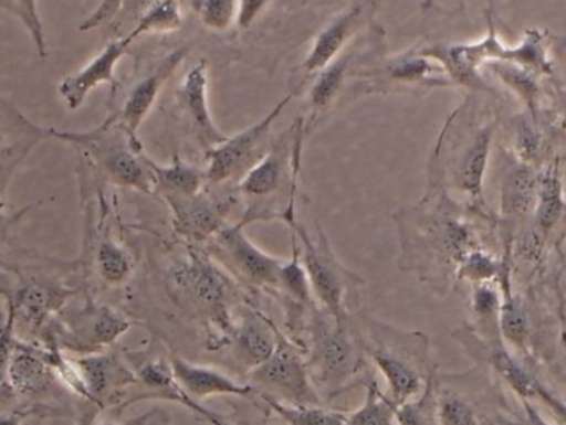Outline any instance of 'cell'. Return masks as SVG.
<instances>
[{
    "label": "cell",
    "mask_w": 566,
    "mask_h": 425,
    "mask_svg": "<svg viewBox=\"0 0 566 425\" xmlns=\"http://www.w3.org/2000/svg\"><path fill=\"white\" fill-rule=\"evenodd\" d=\"M494 135L495 123H488L475 129L472 135L465 136L454 149L438 146L434 152V156L449 155V161H446L448 169H444L449 174V181L459 192L474 202L482 201Z\"/></svg>",
    "instance_id": "15"
},
{
    "label": "cell",
    "mask_w": 566,
    "mask_h": 425,
    "mask_svg": "<svg viewBox=\"0 0 566 425\" xmlns=\"http://www.w3.org/2000/svg\"><path fill=\"white\" fill-rule=\"evenodd\" d=\"M208 62L199 60L185 73L176 89L179 108L191 128L192 136L206 152L228 139V135H224L212 119L208 103Z\"/></svg>",
    "instance_id": "17"
},
{
    "label": "cell",
    "mask_w": 566,
    "mask_h": 425,
    "mask_svg": "<svg viewBox=\"0 0 566 425\" xmlns=\"http://www.w3.org/2000/svg\"><path fill=\"white\" fill-rule=\"evenodd\" d=\"M502 294L491 284L474 285L471 294V314L475 328L472 333L488 348L505 347L501 334Z\"/></svg>",
    "instance_id": "27"
},
{
    "label": "cell",
    "mask_w": 566,
    "mask_h": 425,
    "mask_svg": "<svg viewBox=\"0 0 566 425\" xmlns=\"http://www.w3.org/2000/svg\"><path fill=\"white\" fill-rule=\"evenodd\" d=\"M7 380L10 381V386L23 396L46 393L56 380L52 353H42L35 348L17 343Z\"/></svg>",
    "instance_id": "25"
},
{
    "label": "cell",
    "mask_w": 566,
    "mask_h": 425,
    "mask_svg": "<svg viewBox=\"0 0 566 425\" xmlns=\"http://www.w3.org/2000/svg\"><path fill=\"white\" fill-rule=\"evenodd\" d=\"M366 400L363 406L349 414L346 425H398L395 403L381 393L375 380L365 384Z\"/></svg>",
    "instance_id": "37"
},
{
    "label": "cell",
    "mask_w": 566,
    "mask_h": 425,
    "mask_svg": "<svg viewBox=\"0 0 566 425\" xmlns=\"http://www.w3.org/2000/svg\"><path fill=\"white\" fill-rule=\"evenodd\" d=\"M171 211L172 229L182 242L205 247L228 225V215L238 195L218 198L208 191L195 195H165Z\"/></svg>",
    "instance_id": "14"
},
{
    "label": "cell",
    "mask_w": 566,
    "mask_h": 425,
    "mask_svg": "<svg viewBox=\"0 0 566 425\" xmlns=\"http://www.w3.org/2000/svg\"><path fill=\"white\" fill-rule=\"evenodd\" d=\"M538 148H541V136H538L537 129L527 119H522L517 125V131H515V152H517L518 161L531 164L537 158Z\"/></svg>",
    "instance_id": "42"
},
{
    "label": "cell",
    "mask_w": 566,
    "mask_h": 425,
    "mask_svg": "<svg viewBox=\"0 0 566 425\" xmlns=\"http://www.w3.org/2000/svg\"><path fill=\"white\" fill-rule=\"evenodd\" d=\"M505 264L484 248L469 251L455 267V280L474 285L491 284L504 274Z\"/></svg>",
    "instance_id": "36"
},
{
    "label": "cell",
    "mask_w": 566,
    "mask_h": 425,
    "mask_svg": "<svg viewBox=\"0 0 566 425\" xmlns=\"http://www.w3.org/2000/svg\"><path fill=\"white\" fill-rule=\"evenodd\" d=\"M395 222L401 244L399 267L431 285H438L439 270L455 274L461 258L478 247L471 227L446 198L428 194L418 205L399 209Z\"/></svg>",
    "instance_id": "2"
},
{
    "label": "cell",
    "mask_w": 566,
    "mask_h": 425,
    "mask_svg": "<svg viewBox=\"0 0 566 425\" xmlns=\"http://www.w3.org/2000/svg\"><path fill=\"white\" fill-rule=\"evenodd\" d=\"M69 288L52 281L33 280L23 284L15 297H10L15 308V323H27L32 330H40L55 311L65 308L70 295Z\"/></svg>",
    "instance_id": "24"
},
{
    "label": "cell",
    "mask_w": 566,
    "mask_h": 425,
    "mask_svg": "<svg viewBox=\"0 0 566 425\" xmlns=\"http://www.w3.org/2000/svg\"><path fill=\"white\" fill-rule=\"evenodd\" d=\"M293 93L286 95L261 121L244 131L228 136L224 142L206 152V181L208 185H222L241 181L242 176L268 152V138L279 116L292 102Z\"/></svg>",
    "instance_id": "11"
},
{
    "label": "cell",
    "mask_w": 566,
    "mask_h": 425,
    "mask_svg": "<svg viewBox=\"0 0 566 425\" xmlns=\"http://www.w3.org/2000/svg\"><path fill=\"white\" fill-rule=\"evenodd\" d=\"M70 361L78 381L76 394L80 397L98 410L113 406L122 410L126 396L136 384L135 370L126 358L102 351Z\"/></svg>",
    "instance_id": "13"
},
{
    "label": "cell",
    "mask_w": 566,
    "mask_h": 425,
    "mask_svg": "<svg viewBox=\"0 0 566 425\" xmlns=\"http://www.w3.org/2000/svg\"><path fill=\"white\" fill-rule=\"evenodd\" d=\"M290 231L298 238L300 257L316 307L338 318L358 314L365 278L339 261L319 225H316L315 238L310 237L308 231L298 222L290 225Z\"/></svg>",
    "instance_id": "7"
},
{
    "label": "cell",
    "mask_w": 566,
    "mask_h": 425,
    "mask_svg": "<svg viewBox=\"0 0 566 425\" xmlns=\"http://www.w3.org/2000/svg\"><path fill=\"white\" fill-rule=\"evenodd\" d=\"M305 361L310 380L325 404L373 380L356 314L338 318L315 307Z\"/></svg>",
    "instance_id": "3"
},
{
    "label": "cell",
    "mask_w": 566,
    "mask_h": 425,
    "mask_svg": "<svg viewBox=\"0 0 566 425\" xmlns=\"http://www.w3.org/2000/svg\"><path fill=\"white\" fill-rule=\"evenodd\" d=\"M182 26L179 0H151L143 10L135 29L128 33L133 40L148 33H171Z\"/></svg>",
    "instance_id": "33"
},
{
    "label": "cell",
    "mask_w": 566,
    "mask_h": 425,
    "mask_svg": "<svg viewBox=\"0 0 566 425\" xmlns=\"http://www.w3.org/2000/svg\"><path fill=\"white\" fill-rule=\"evenodd\" d=\"M436 401L439 425H482L474 403L461 391L448 386L436 373Z\"/></svg>",
    "instance_id": "32"
},
{
    "label": "cell",
    "mask_w": 566,
    "mask_h": 425,
    "mask_svg": "<svg viewBox=\"0 0 566 425\" xmlns=\"http://www.w3.org/2000/svg\"><path fill=\"white\" fill-rule=\"evenodd\" d=\"M361 46H353V49H345L329 65L319 70L315 75L312 88H310V105H312V116L310 123L316 125V119L325 115L326 109L332 108L333 103L338 98L339 93L345 88L348 83L349 76H358L359 70L363 68V62L371 56V50L375 46L369 43L366 52H363ZM305 125V129L306 126Z\"/></svg>",
    "instance_id": "21"
},
{
    "label": "cell",
    "mask_w": 566,
    "mask_h": 425,
    "mask_svg": "<svg viewBox=\"0 0 566 425\" xmlns=\"http://www.w3.org/2000/svg\"><path fill=\"white\" fill-rule=\"evenodd\" d=\"M133 42L135 40L129 35L112 40L83 68L65 76L60 82V96H62L63 102L66 103L70 109H78L85 103V99L88 98L90 93L96 86L103 85V83H108V85L113 86V89L116 88V85H118L115 76L116 66L122 62V59L128 55L129 46L133 45Z\"/></svg>",
    "instance_id": "19"
},
{
    "label": "cell",
    "mask_w": 566,
    "mask_h": 425,
    "mask_svg": "<svg viewBox=\"0 0 566 425\" xmlns=\"http://www.w3.org/2000/svg\"><path fill=\"white\" fill-rule=\"evenodd\" d=\"M0 6L6 7L9 12L15 13L22 20L23 26L29 30L36 53L45 59L46 42L42 20H40L39 0H0Z\"/></svg>",
    "instance_id": "40"
},
{
    "label": "cell",
    "mask_w": 566,
    "mask_h": 425,
    "mask_svg": "<svg viewBox=\"0 0 566 425\" xmlns=\"http://www.w3.org/2000/svg\"><path fill=\"white\" fill-rule=\"evenodd\" d=\"M535 400L541 401L552 414H554L555 419L558 421V424L566 425V403L562 401L560 397L555 396L552 391H548L547 387L542 386V383L537 384V391H535Z\"/></svg>",
    "instance_id": "45"
},
{
    "label": "cell",
    "mask_w": 566,
    "mask_h": 425,
    "mask_svg": "<svg viewBox=\"0 0 566 425\" xmlns=\"http://www.w3.org/2000/svg\"><path fill=\"white\" fill-rule=\"evenodd\" d=\"M502 284V305H501V334L505 344L514 350L525 353L528 348V337H531V327L528 318L522 308L521 301L512 294L511 284H509L507 267L501 275Z\"/></svg>",
    "instance_id": "30"
},
{
    "label": "cell",
    "mask_w": 566,
    "mask_h": 425,
    "mask_svg": "<svg viewBox=\"0 0 566 425\" xmlns=\"http://www.w3.org/2000/svg\"><path fill=\"white\" fill-rule=\"evenodd\" d=\"M126 0H102L99 6L93 10V13H90V15L80 23L78 29L82 30V32H86V30L98 29V26L106 25V23L115 20V17L122 12Z\"/></svg>",
    "instance_id": "43"
},
{
    "label": "cell",
    "mask_w": 566,
    "mask_h": 425,
    "mask_svg": "<svg viewBox=\"0 0 566 425\" xmlns=\"http://www.w3.org/2000/svg\"><path fill=\"white\" fill-rule=\"evenodd\" d=\"M133 325L122 311L88 298L82 307L66 311L63 308L55 341L80 357L102 353L128 333Z\"/></svg>",
    "instance_id": "10"
},
{
    "label": "cell",
    "mask_w": 566,
    "mask_h": 425,
    "mask_svg": "<svg viewBox=\"0 0 566 425\" xmlns=\"http://www.w3.org/2000/svg\"><path fill=\"white\" fill-rule=\"evenodd\" d=\"M376 0H359L336 15L322 32L316 35L308 55L300 68L306 75H316L319 70L333 62L343 50L348 49L349 42L358 35L366 22H371Z\"/></svg>",
    "instance_id": "18"
},
{
    "label": "cell",
    "mask_w": 566,
    "mask_h": 425,
    "mask_svg": "<svg viewBox=\"0 0 566 425\" xmlns=\"http://www.w3.org/2000/svg\"><path fill=\"white\" fill-rule=\"evenodd\" d=\"M285 425H346L348 413L326 406H286L272 400H259Z\"/></svg>",
    "instance_id": "34"
},
{
    "label": "cell",
    "mask_w": 566,
    "mask_h": 425,
    "mask_svg": "<svg viewBox=\"0 0 566 425\" xmlns=\"http://www.w3.org/2000/svg\"><path fill=\"white\" fill-rule=\"evenodd\" d=\"M0 425H20L19 419L15 416H2L0 417Z\"/></svg>",
    "instance_id": "48"
},
{
    "label": "cell",
    "mask_w": 566,
    "mask_h": 425,
    "mask_svg": "<svg viewBox=\"0 0 566 425\" xmlns=\"http://www.w3.org/2000/svg\"><path fill=\"white\" fill-rule=\"evenodd\" d=\"M363 348L388 384L395 406L422 393L438 366L432 364L429 338L421 331L401 330L375 320L361 310L356 314Z\"/></svg>",
    "instance_id": "5"
},
{
    "label": "cell",
    "mask_w": 566,
    "mask_h": 425,
    "mask_svg": "<svg viewBox=\"0 0 566 425\" xmlns=\"http://www.w3.org/2000/svg\"><path fill=\"white\" fill-rule=\"evenodd\" d=\"M224 425H229V423H226ZM283 425H285V424H283Z\"/></svg>",
    "instance_id": "49"
},
{
    "label": "cell",
    "mask_w": 566,
    "mask_h": 425,
    "mask_svg": "<svg viewBox=\"0 0 566 425\" xmlns=\"http://www.w3.org/2000/svg\"><path fill=\"white\" fill-rule=\"evenodd\" d=\"M306 129L303 119L277 141L242 176L238 194L245 202L241 227L252 222L282 221L286 225L296 222V194H298L300 164Z\"/></svg>",
    "instance_id": "4"
},
{
    "label": "cell",
    "mask_w": 566,
    "mask_h": 425,
    "mask_svg": "<svg viewBox=\"0 0 566 425\" xmlns=\"http://www.w3.org/2000/svg\"><path fill=\"white\" fill-rule=\"evenodd\" d=\"M92 254L93 267L106 287H122L132 280L136 267L135 257L128 247L113 235L105 211L93 238Z\"/></svg>",
    "instance_id": "23"
},
{
    "label": "cell",
    "mask_w": 566,
    "mask_h": 425,
    "mask_svg": "<svg viewBox=\"0 0 566 425\" xmlns=\"http://www.w3.org/2000/svg\"><path fill=\"white\" fill-rule=\"evenodd\" d=\"M188 53L189 49H186V46L172 50L153 68L149 75H146L145 78L139 79L133 86L132 92L128 93L125 103H123V108L119 109L118 115H115L133 136H138L139 126L148 118L149 111L158 102L166 83L171 79L176 70L185 62Z\"/></svg>",
    "instance_id": "20"
},
{
    "label": "cell",
    "mask_w": 566,
    "mask_h": 425,
    "mask_svg": "<svg viewBox=\"0 0 566 425\" xmlns=\"http://www.w3.org/2000/svg\"><path fill=\"white\" fill-rule=\"evenodd\" d=\"M489 70L511 88L515 95L524 103L532 119H537L538 108H541L542 88L538 83V75L531 70L522 68L515 63L494 62L489 63Z\"/></svg>",
    "instance_id": "31"
},
{
    "label": "cell",
    "mask_w": 566,
    "mask_h": 425,
    "mask_svg": "<svg viewBox=\"0 0 566 425\" xmlns=\"http://www.w3.org/2000/svg\"><path fill=\"white\" fill-rule=\"evenodd\" d=\"M98 425H169V416L166 411L151 410L139 414V416L133 417V419L123 421V423L109 421V423H102Z\"/></svg>",
    "instance_id": "46"
},
{
    "label": "cell",
    "mask_w": 566,
    "mask_h": 425,
    "mask_svg": "<svg viewBox=\"0 0 566 425\" xmlns=\"http://www.w3.org/2000/svg\"><path fill=\"white\" fill-rule=\"evenodd\" d=\"M15 308L12 301L7 304V317L0 327V387L6 383L9 378L10 364H12L13 353H15L17 337H15Z\"/></svg>",
    "instance_id": "41"
},
{
    "label": "cell",
    "mask_w": 566,
    "mask_h": 425,
    "mask_svg": "<svg viewBox=\"0 0 566 425\" xmlns=\"http://www.w3.org/2000/svg\"><path fill=\"white\" fill-rule=\"evenodd\" d=\"M195 9L212 32H226L238 22L239 0H195Z\"/></svg>",
    "instance_id": "39"
},
{
    "label": "cell",
    "mask_w": 566,
    "mask_h": 425,
    "mask_svg": "<svg viewBox=\"0 0 566 425\" xmlns=\"http://www.w3.org/2000/svg\"><path fill=\"white\" fill-rule=\"evenodd\" d=\"M271 0H239L238 26L241 30L251 29L259 17L268 9Z\"/></svg>",
    "instance_id": "44"
},
{
    "label": "cell",
    "mask_w": 566,
    "mask_h": 425,
    "mask_svg": "<svg viewBox=\"0 0 566 425\" xmlns=\"http://www.w3.org/2000/svg\"><path fill=\"white\" fill-rule=\"evenodd\" d=\"M171 255L163 275L166 297L179 315L205 333L206 351H221L231 343L239 308L258 304L202 245L186 244Z\"/></svg>",
    "instance_id": "1"
},
{
    "label": "cell",
    "mask_w": 566,
    "mask_h": 425,
    "mask_svg": "<svg viewBox=\"0 0 566 425\" xmlns=\"http://www.w3.org/2000/svg\"><path fill=\"white\" fill-rule=\"evenodd\" d=\"M538 176L531 164L517 161L502 179L501 212L505 219L525 217L534 212L537 201Z\"/></svg>",
    "instance_id": "26"
},
{
    "label": "cell",
    "mask_w": 566,
    "mask_h": 425,
    "mask_svg": "<svg viewBox=\"0 0 566 425\" xmlns=\"http://www.w3.org/2000/svg\"><path fill=\"white\" fill-rule=\"evenodd\" d=\"M522 406H524V421L514 425H554L548 423L541 413H538L537 407L532 404V401L521 400Z\"/></svg>",
    "instance_id": "47"
},
{
    "label": "cell",
    "mask_w": 566,
    "mask_h": 425,
    "mask_svg": "<svg viewBox=\"0 0 566 425\" xmlns=\"http://www.w3.org/2000/svg\"><path fill=\"white\" fill-rule=\"evenodd\" d=\"M171 368L179 386L195 403L201 404L214 396L254 397L249 384L238 383L218 368L195 364L181 357L171 358Z\"/></svg>",
    "instance_id": "22"
},
{
    "label": "cell",
    "mask_w": 566,
    "mask_h": 425,
    "mask_svg": "<svg viewBox=\"0 0 566 425\" xmlns=\"http://www.w3.org/2000/svg\"><path fill=\"white\" fill-rule=\"evenodd\" d=\"M50 138L65 141L88 159L106 181L123 189L155 194V179L149 168V156L138 136H133L116 116L88 131H60L50 128Z\"/></svg>",
    "instance_id": "6"
},
{
    "label": "cell",
    "mask_w": 566,
    "mask_h": 425,
    "mask_svg": "<svg viewBox=\"0 0 566 425\" xmlns=\"http://www.w3.org/2000/svg\"><path fill=\"white\" fill-rule=\"evenodd\" d=\"M205 248L252 297L277 294L282 258L259 248L241 225H226Z\"/></svg>",
    "instance_id": "8"
},
{
    "label": "cell",
    "mask_w": 566,
    "mask_h": 425,
    "mask_svg": "<svg viewBox=\"0 0 566 425\" xmlns=\"http://www.w3.org/2000/svg\"><path fill=\"white\" fill-rule=\"evenodd\" d=\"M564 182L558 162H552L544 174L538 176L537 201H535V225L541 235L548 237L565 214Z\"/></svg>",
    "instance_id": "29"
},
{
    "label": "cell",
    "mask_w": 566,
    "mask_h": 425,
    "mask_svg": "<svg viewBox=\"0 0 566 425\" xmlns=\"http://www.w3.org/2000/svg\"><path fill=\"white\" fill-rule=\"evenodd\" d=\"M129 366L135 370L136 384L132 387L122 410L139 403V401H166V403L179 404L191 411L196 416H201L206 423L211 425H224L228 423L221 414L212 413L202 404L195 403L188 394L182 391L172 373L171 360L163 354H151L149 351H135L125 353Z\"/></svg>",
    "instance_id": "12"
},
{
    "label": "cell",
    "mask_w": 566,
    "mask_h": 425,
    "mask_svg": "<svg viewBox=\"0 0 566 425\" xmlns=\"http://www.w3.org/2000/svg\"><path fill=\"white\" fill-rule=\"evenodd\" d=\"M484 350H488L492 366L501 374L507 386L517 394L518 400L534 401L538 381L512 358L507 348L484 347Z\"/></svg>",
    "instance_id": "35"
},
{
    "label": "cell",
    "mask_w": 566,
    "mask_h": 425,
    "mask_svg": "<svg viewBox=\"0 0 566 425\" xmlns=\"http://www.w3.org/2000/svg\"><path fill=\"white\" fill-rule=\"evenodd\" d=\"M438 373V370H436ZM436 373L424 390L415 400L396 406L395 417L398 425H439L438 401H436Z\"/></svg>",
    "instance_id": "38"
},
{
    "label": "cell",
    "mask_w": 566,
    "mask_h": 425,
    "mask_svg": "<svg viewBox=\"0 0 566 425\" xmlns=\"http://www.w3.org/2000/svg\"><path fill=\"white\" fill-rule=\"evenodd\" d=\"M248 384L258 400L277 401L286 406H326L310 380L305 353L282 330L274 353L248 374Z\"/></svg>",
    "instance_id": "9"
},
{
    "label": "cell",
    "mask_w": 566,
    "mask_h": 425,
    "mask_svg": "<svg viewBox=\"0 0 566 425\" xmlns=\"http://www.w3.org/2000/svg\"><path fill=\"white\" fill-rule=\"evenodd\" d=\"M281 328L258 307L245 304L239 308L229 350L235 366L244 373H251L261 366L277 348Z\"/></svg>",
    "instance_id": "16"
},
{
    "label": "cell",
    "mask_w": 566,
    "mask_h": 425,
    "mask_svg": "<svg viewBox=\"0 0 566 425\" xmlns=\"http://www.w3.org/2000/svg\"><path fill=\"white\" fill-rule=\"evenodd\" d=\"M153 179H155V194L161 195H195L208 188L205 169L182 161L181 156L176 155L171 164H158L149 158Z\"/></svg>",
    "instance_id": "28"
}]
</instances>
